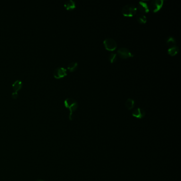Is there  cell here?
<instances>
[{"label":"cell","instance_id":"obj_10","mask_svg":"<svg viewBox=\"0 0 181 181\" xmlns=\"http://www.w3.org/2000/svg\"><path fill=\"white\" fill-rule=\"evenodd\" d=\"M64 7L67 10H71L76 8V3L72 0H69L66 1L64 3Z\"/></svg>","mask_w":181,"mask_h":181},{"label":"cell","instance_id":"obj_9","mask_svg":"<svg viewBox=\"0 0 181 181\" xmlns=\"http://www.w3.org/2000/svg\"><path fill=\"white\" fill-rule=\"evenodd\" d=\"M138 8L142 13H148L149 11V7L148 4L145 1H140L138 3Z\"/></svg>","mask_w":181,"mask_h":181},{"label":"cell","instance_id":"obj_2","mask_svg":"<svg viewBox=\"0 0 181 181\" xmlns=\"http://www.w3.org/2000/svg\"><path fill=\"white\" fill-rule=\"evenodd\" d=\"M137 11V8L133 4L125 5L122 10V13L125 17H132L135 15Z\"/></svg>","mask_w":181,"mask_h":181},{"label":"cell","instance_id":"obj_6","mask_svg":"<svg viewBox=\"0 0 181 181\" xmlns=\"http://www.w3.org/2000/svg\"><path fill=\"white\" fill-rule=\"evenodd\" d=\"M67 75L66 69L63 67H59L54 70L53 72L54 77L57 79H60L65 77Z\"/></svg>","mask_w":181,"mask_h":181},{"label":"cell","instance_id":"obj_15","mask_svg":"<svg viewBox=\"0 0 181 181\" xmlns=\"http://www.w3.org/2000/svg\"><path fill=\"white\" fill-rule=\"evenodd\" d=\"M78 67V63L77 62H73L70 63L68 66V69L70 72H73L77 69Z\"/></svg>","mask_w":181,"mask_h":181},{"label":"cell","instance_id":"obj_13","mask_svg":"<svg viewBox=\"0 0 181 181\" xmlns=\"http://www.w3.org/2000/svg\"><path fill=\"white\" fill-rule=\"evenodd\" d=\"M137 19L139 23L141 24H144L146 23L147 22V18L145 15H144L143 13L138 14L137 16Z\"/></svg>","mask_w":181,"mask_h":181},{"label":"cell","instance_id":"obj_11","mask_svg":"<svg viewBox=\"0 0 181 181\" xmlns=\"http://www.w3.org/2000/svg\"><path fill=\"white\" fill-rule=\"evenodd\" d=\"M179 52V48L177 46H174L168 48V53L171 56H174L178 53Z\"/></svg>","mask_w":181,"mask_h":181},{"label":"cell","instance_id":"obj_17","mask_svg":"<svg viewBox=\"0 0 181 181\" xmlns=\"http://www.w3.org/2000/svg\"><path fill=\"white\" fill-rule=\"evenodd\" d=\"M37 181H44V180H37Z\"/></svg>","mask_w":181,"mask_h":181},{"label":"cell","instance_id":"obj_5","mask_svg":"<svg viewBox=\"0 0 181 181\" xmlns=\"http://www.w3.org/2000/svg\"><path fill=\"white\" fill-rule=\"evenodd\" d=\"M117 53L118 55L122 59H127L133 56V54L130 50L125 47H122L118 49Z\"/></svg>","mask_w":181,"mask_h":181},{"label":"cell","instance_id":"obj_1","mask_svg":"<svg viewBox=\"0 0 181 181\" xmlns=\"http://www.w3.org/2000/svg\"><path fill=\"white\" fill-rule=\"evenodd\" d=\"M64 105L65 107L68 108L70 110L69 119L70 120H73V113L77 110L78 107V102L74 99L71 98H68L64 100Z\"/></svg>","mask_w":181,"mask_h":181},{"label":"cell","instance_id":"obj_3","mask_svg":"<svg viewBox=\"0 0 181 181\" xmlns=\"http://www.w3.org/2000/svg\"><path fill=\"white\" fill-rule=\"evenodd\" d=\"M105 49L110 51H113L117 48V43L114 39L110 38L106 39L104 41Z\"/></svg>","mask_w":181,"mask_h":181},{"label":"cell","instance_id":"obj_8","mask_svg":"<svg viewBox=\"0 0 181 181\" xmlns=\"http://www.w3.org/2000/svg\"><path fill=\"white\" fill-rule=\"evenodd\" d=\"M133 117H136L139 119L145 117V111L141 108H137L134 110L132 113Z\"/></svg>","mask_w":181,"mask_h":181},{"label":"cell","instance_id":"obj_12","mask_svg":"<svg viewBox=\"0 0 181 181\" xmlns=\"http://www.w3.org/2000/svg\"><path fill=\"white\" fill-rule=\"evenodd\" d=\"M166 44L169 47L176 46V40L173 37H169L166 40Z\"/></svg>","mask_w":181,"mask_h":181},{"label":"cell","instance_id":"obj_4","mask_svg":"<svg viewBox=\"0 0 181 181\" xmlns=\"http://www.w3.org/2000/svg\"><path fill=\"white\" fill-rule=\"evenodd\" d=\"M163 0H153L151 2L150 8L153 12H157L163 7Z\"/></svg>","mask_w":181,"mask_h":181},{"label":"cell","instance_id":"obj_14","mask_svg":"<svg viewBox=\"0 0 181 181\" xmlns=\"http://www.w3.org/2000/svg\"><path fill=\"white\" fill-rule=\"evenodd\" d=\"M134 100L131 98H128L125 102V106L128 110H132L134 107Z\"/></svg>","mask_w":181,"mask_h":181},{"label":"cell","instance_id":"obj_7","mask_svg":"<svg viewBox=\"0 0 181 181\" xmlns=\"http://www.w3.org/2000/svg\"><path fill=\"white\" fill-rule=\"evenodd\" d=\"M23 86V82L20 80H17L15 81L14 82L13 84H12V88H13L14 92L12 94V96L13 98H17L18 97V90L20 89Z\"/></svg>","mask_w":181,"mask_h":181},{"label":"cell","instance_id":"obj_16","mask_svg":"<svg viewBox=\"0 0 181 181\" xmlns=\"http://www.w3.org/2000/svg\"><path fill=\"white\" fill-rule=\"evenodd\" d=\"M109 60L111 63H114L116 61V59H117V55L116 54L114 53H112L110 54V55H109Z\"/></svg>","mask_w":181,"mask_h":181}]
</instances>
